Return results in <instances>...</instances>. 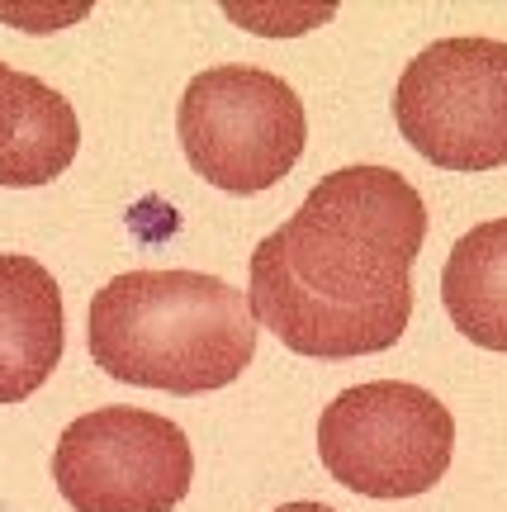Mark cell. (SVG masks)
Returning <instances> with one entry per match:
<instances>
[{
	"label": "cell",
	"instance_id": "cell-4",
	"mask_svg": "<svg viewBox=\"0 0 507 512\" xmlns=\"http://www.w3.org/2000/svg\"><path fill=\"white\" fill-rule=\"evenodd\" d=\"M185 162L228 195H261L304 157L308 119L290 81L266 67H209L181 95Z\"/></svg>",
	"mask_w": 507,
	"mask_h": 512
},
{
	"label": "cell",
	"instance_id": "cell-7",
	"mask_svg": "<svg viewBox=\"0 0 507 512\" xmlns=\"http://www.w3.org/2000/svg\"><path fill=\"white\" fill-rule=\"evenodd\" d=\"M67 347L62 290L34 256L0 252V403L29 399L48 384Z\"/></svg>",
	"mask_w": 507,
	"mask_h": 512
},
{
	"label": "cell",
	"instance_id": "cell-2",
	"mask_svg": "<svg viewBox=\"0 0 507 512\" xmlns=\"http://www.w3.org/2000/svg\"><path fill=\"white\" fill-rule=\"evenodd\" d=\"M91 356L124 384L209 394L256 356L252 299L204 271H124L91 299Z\"/></svg>",
	"mask_w": 507,
	"mask_h": 512
},
{
	"label": "cell",
	"instance_id": "cell-9",
	"mask_svg": "<svg viewBox=\"0 0 507 512\" xmlns=\"http://www.w3.org/2000/svg\"><path fill=\"white\" fill-rule=\"evenodd\" d=\"M441 304L474 347L507 351V219L479 223L451 247Z\"/></svg>",
	"mask_w": 507,
	"mask_h": 512
},
{
	"label": "cell",
	"instance_id": "cell-8",
	"mask_svg": "<svg viewBox=\"0 0 507 512\" xmlns=\"http://www.w3.org/2000/svg\"><path fill=\"white\" fill-rule=\"evenodd\" d=\"M81 124L67 95L0 62V185H48L76 162Z\"/></svg>",
	"mask_w": 507,
	"mask_h": 512
},
{
	"label": "cell",
	"instance_id": "cell-3",
	"mask_svg": "<svg viewBox=\"0 0 507 512\" xmlns=\"http://www.w3.org/2000/svg\"><path fill=\"white\" fill-rule=\"evenodd\" d=\"M327 475L361 498H417L436 489L455 456L451 408L408 380L342 389L318 418Z\"/></svg>",
	"mask_w": 507,
	"mask_h": 512
},
{
	"label": "cell",
	"instance_id": "cell-11",
	"mask_svg": "<svg viewBox=\"0 0 507 512\" xmlns=\"http://www.w3.org/2000/svg\"><path fill=\"white\" fill-rule=\"evenodd\" d=\"M275 512H337V508H327V503H285V508H275Z\"/></svg>",
	"mask_w": 507,
	"mask_h": 512
},
{
	"label": "cell",
	"instance_id": "cell-1",
	"mask_svg": "<svg viewBox=\"0 0 507 512\" xmlns=\"http://www.w3.org/2000/svg\"><path fill=\"white\" fill-rule=\"evenodd\" d=\"M427 204L389 166H342L252 252V313L313 361L389 351L413 318Z\"/></svg>",
	"mask_w": 507,
	"mask_h": 512
},
{
	"label": "cell",
	"instance_id": "cell-5",
	"mask_svg": "<svg viewBox=\"0 0 507 512\" xmlns=\"http://www.w3.org/2000/svg\"><path fill=\"white\" fill-rule=\"evenodd\" d=\"M399 133L441 171L507 166V43L441 38L403 67Z\"/></svg>",
	"mask_w": 507,
	"mask_h": 512
},
{
	"label": "cell",
	"instance_id": "cell-10",
	"mask_svg": "<svg viewBox=\"0 0 507 512\" xmlns=\"http://www.w3.org/2000/svg\"><path fill=\"white\" fill-rule=\"evenodd\" d=\"M233 19H247L256 34H304L308 24H323L332 19V5H266V10H228Z\"/></svg>",
	"mask_w": 507,
	"mask_h": 512
},
{
	"label": "cell",
	"instance_id": "cell-6",
	"mask_svg": "<svg viewBox=\"0 0 507 512\" xmlns=\"http://www.w3.org/2000/svg\"><path fill=\"white\" fill-rule=\"evenodd\" d=\"M57 494L76 512H171L190 494V437L147 408H95L57 437Z\"/></svg>",
	"mask_w": 507,
	"mask_h": 512
}]
</instances>
